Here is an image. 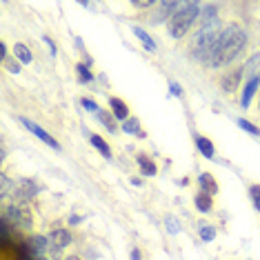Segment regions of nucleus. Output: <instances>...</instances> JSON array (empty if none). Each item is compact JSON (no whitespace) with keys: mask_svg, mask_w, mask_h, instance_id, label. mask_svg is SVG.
Listing matches in <instances>:
<instances>
[{"mask_svg":"<svg viewBox=\"0 0 260 260\" xmlns=\"http://www.w3.org/2000/svg\"><path fill=\"white\" fill-rule=\"evenodd\" d=\"M245 45H247V34L242 31L240 25L232 22V25L224 27L220 31V38H218V45H216L214 54H211L209 64L211 67H227L229 62H234L240 56Z\"/></svg>","mask_w":260,"mask_h":260,"instance_id":"nucleus-1","label":"nucleus"},{"mask_svg":"<svg viewBox=\"0 0 260 260\" xmlns=\"http://www.w3.org/2000/svg\"><path fill=\"white\" fill-rule=\"evenodd\" d=\"M218 38H220L218 22L216 20L205 22V25L198 29L196 36H193V40H191V56L196 58V60H200V62L209 64L211 54H214V49L218 45Z\"/></svg>","mask_w":260,"mask_h":260,"instance_id":"nucleus-2","label":"nucleus"},{"mask_svg":"<svg viewBox=\"0 0 260 260\" xmlns=\"http://www.w3.org/2000/svg\"><path fill=\"white\" fill-rule=\"evenodd\" d=\"M200 16V5L198 3H178L176 11L167 20V29L171 38H182L191 29L193 20Z\"/></svg>","mask_w":260,"mask_h":260,"instance_id":"nucleus-3","label":"nucleus"},{"mask_svg":"<svg viewBox=\"0 0 260 260\" xmlns=\"http://www.w3.org/2000/svg\"><path fill=\"white\" fill-rule=\"evenodd\" d=\"M3 222H14L16 227H25L29 229L31 227V211L27 207H20V205H14V207H7L3 214Z\"/></svg>","mask_w":260,"mask_h":260,"instance_id":"nucleus-4","label":"nucleus"},{"mask_svg":"<svg viewBox=\"0 0 260 260\" xmlns=\"http://www.w3.org/2000/svg\"><path fill=\"white\" fill-rule=\"evenodd\" d=\"M242 78H245V72H242V67H234V69H229V72L220 78V87H222V91H224V93H234V91L240 87Z\"/></svg>","mask_w":260,"mask_h":260,"instance_id":"nucleus-5","label":"nucleus"},{"mask_svg":"<svg viewBox=\"0 0 260 260\" xmlns=\"http://www.w3.org/2000/svg\"><path fill=\"white\" fill-rule=\"evenodd\" d=\"M20 122H22V125H25L27 129H29V132H31L34 136H36V138H40V140H43V143L45 145H49L51 147V149H60V145H58V140L54 138V136H49V134H47L45 132V129L43 127H38L36 125V122H31V120H27V118H20Z\"/></svg>","mask_w":260,"mask_h":260,"instance_id":"nucleus-6","label":"nucleus"},{"mask_svg":"<svg viewBox=\"0 0 260 260\" xmlns=\"http://www.w3.org/2000/svg\"><path fill=\"white\" fill-rule=\"evenodd\" d=\"M156 7H158V11H156V16L151 18V22H156V25H158V22H162V20H169V18H171V14L176 11L178 3H176V0H167V3H158Z\"/></svg>","mask_w":260,"mask_h":260,"instance_id":"nucleus-7","label":"nucleus"},{"mask_svg":"<svg viewBox=\"0 0 260 260\" xmlns=\"http://www.w3.org/2000/svg\"><path fill=\"white\" fill-rule=\"evenodd\" d=\"M109 107H111V114L116 116V120H120V122L129 120V107H127V103L122 98L111 96L109 98Z\"/></svg>","mask_w":260,"mask_h":260,"instance_id":"nucleus-8","label":"nucleus"},{"mask_svg":"<svg viewBox=\"0 0 260 260\" xmlns=\"http://www.w3.org/2000/svg\"><path fill=\"white\" fill-rule=\"evenodd\" d=\"M14 196L16 198H34L36 196V185H34L31 180H18V182H14Z\"/></svg>","mask_w":260,"mask_h":260,"instance_id":"nucleus-9","label":"nucleus"},{"mask_svg":"<svg viewBox=\"0 0 260 260\" xmlns=\"http://www.w3.org/2000/svg\"><path fill=\"white\" fill-rule=\"evenodd\" d=\"M260 89V76L258 78H251V80H247V85H245V89H242V98H240V107H249L251 105V98H253V93H256Z\"/></svg>","mask_w":260,"mask_h":260,"instance_id":"nucleus-10","label":"nucleus"},{"mask_svg":"<svg viewBox=\"0 0 260 260\" xmlns=\"http://www.w3.org/2000/svg\"><path fill=\"white\" fill-rule=\"evenodd\" d=\"M198 182H200V193H207V196H211V198L218 193V182L211 174H200Z\"/></svg>","mask_w":260,"mask_h":260,"instance_id":"nucleus-11","label":"nucleus"},{"mask_svg":"<svg viewBox=\"0 0 260 260\" xmlns=\"http://www.w3.org/2000/svg\"><path fill=\"white\" fill-rule=\"evenodd\" d=\"M193 140H196V147H198V151L203 153L205 158H214V153H216V149H214V143H211L209 138H207V136H193Z\"/></svg>","mask_w":260,"mask_h":260,"instance_id":"nucleus-12","label":"nucleus"},{"mask_svg":"<svg viewBox=\"0 0 260 260\" xmlns=\"http://www.w3.org/2000/svg\"><path fill=\"white\" fill-rule=\"evenodd\" d=\"M69 240H72V238H69L67 229H60V227L51 229V245H54L56 249H62V247H67Z\"/></svg>","mask_w":260,"mask_h":260,"instance_id":"nucleus-13","label":"nucleus"},{"mask_svg":"<svg viewBox=\"0 0 260 260\" xmlns=\"http://www.w3.org/2000/svg\"><path fill=\"white\" fill-rule=\"evenodd\" d=\"M136 162H138V167L143 169V174H145V176H156L158 167H156V162H153L149 156H145V153H140V156L136 158Z\"/></svg>","mask_w":260,"mask_h":260,"instance_id":"nucleus-14","label":"nucleus"},{"mask_svg":"<svg viewBox=\"0 0 260 260\" xmlns=\"http://www.w3.org/2000/svg\"><path fill=\"white\" fill-rule=\"evenodd\" d=\"M242 72H245L247 80L258 78V72H260V54H256L253 58H249V60H247V64L242 67Z\"/></svg>","mask_w":260,"mask_h":260,"instance_id":"nucleus-15","label":"nucleus"},{"mask_svg":"<svg viewBox=\"0 0 260 260\" xmlns=\"http://www.w3.org/2000/svg\"><path fill=\"white\" fill-rule=\"evenodd\" d=\"M193 203H196L198 211H203V214H211V209H214V198L207 196V193H196Z\"/></svg>","mask_w":260,"mask_h":260,"instance_id":"nucleus-16","label":"nucleus"},{"mask_svg":"<svg viewBox=\"0 0 260 260\" xmlns=\"http://www.w3.org/2000/svg\"><path fill=\"white\" fill-rule=\"evenodd\" d=\"M89 143H91L93 147H96V149H98L100 153H103L105 158H111V147L107 145V140H103L98 134H89Z\"/></svg>","mask_w":260,"mask_h":260,"instance_id":"nucleus-17","label":"nucleus"},{"mask_svg":"<svg viewBox=\"0 0 260 260\" xmlns=\"http://www.w3.org/2000/svg\"><path fill=\"white\" fill-rule=\"evenodd\" d=\"M14 56L18 58L20 62H25V64H29V62L34 60V56H31V51H29V47L22 45V43H16V45H14Z\"/></svg>","mask_w":260,"mask_h":260,"instance_id":"nucleus-18","label":"nucleus"},{"mask_svg":"<svg viewBox=\"0 0 260 260\" xmlns=\"http://www.w3.org/2000/svg\"><path fill=\"white\" fill-rule=\"evenodd\" d=\"M134 34H136V38L140 40L145 47H147V51H156V43L151 40V36L145 31V29H140V27H134Z\"/></svg>","mask_w":260,"mask_h":260,"instance_id":"nucleus-19","label":"nucleus"},{"mask_svg":"<svg viewBox=\"0 0 260 260\" xmlns=\"http://www.w3.org/2000/svg\"><path fill=\"white\" fill-rule=\"evenodd\" d=\"M122 132H125V134H134V136H140V138H145V132L140 129V122L136 120V118H129V120L122 122Z\"/></svg>","mask_w":260,"mask_h":260,"instance_id":"nucleus-20","label":"nucleus"},{"mask_svg":"<svg viewBox=\"0 0 260 260\" xmlns=\"http://www.w3.org/2000/svg\"><path fill=\"white\" fill-rule=\"evenodd\" d=\"M98 118H100V122H103V125L109 129V132H116V129H118L116 127V116L111 114V111H103V109H100L98 111Z\"/></svg>","mask_w":260,"mask_h":260,"instance_id":"nucleus-21","label":"nucleus"},{"mask_svg":"<svg viewBox=\"0 0 260 260\" xmlns=\"http://www.w3.org/2000/svg\"><path fill=\"white\" fill-rule=\"evenodd\" d=\"M76 74H78V80H80V82H91V80H93V74H91L89 64H85V62H78V64H76Z\"/></svg>","mask_w":260,"mask_h":260,"instance_id":"nucleus-22","label":"nucleus"},{"mask_svg":"<svg viewBox=\"0 0 260 260\" xmlns=\"http://www.w3.org/2000/svg\"><path fill=\"white\" fill-rule=\"evenodd\" d=\"M29 245H31V249L36 253H43L47 247H49V238H45V236H34V238L29 240Z\"/></svg>","mask_w":260,"mask_h":260,"instance_id":"nucleus-23","label":"nucleus"},{"mask_svg":"<svg viewBox=\"0 0 260 260\" xmlns=\"http://www.w3.org/2000/svg\"><path fill=\"white\" fill-rule=\"evenodd\" d=\"M236 122H238V127H240V129H245L247 134H251V136H260V127L251 125V122H249V120H245V118H238Z\"/></svg>","mask_w":260,"mask_h":260,"instance_id":"nucleus-24","label":"nucleus"},{"mask_svg":"<svg viewBox=\"0 0 260 260\" xmlns=\"http://www.w3.org/2000/svg\"><path fill=\"white\" fill-rule=\"evenodd\" d=\"M200 238H203L205 242H211L216 238V227H211V224H203V227H200Z\"/></svg>","mask_w":260,"mask_h":260,"instance_id":"nucleus-25","label":"nucleus"},{"mask_svg":"<svg viewBox=\"0 0 260 260\" xmlns=\"http://www.w3.org/2000/svg\"><path fill=\"white\" fill-rule=\"evenodd\" d=\"M249 198L253 207H256V211H260V185H251L249 187Z\"/></svg>","mask_w":260,"mask_h":260,"instance_id":"nucleus-26","label":"nucleus"},{"mask_svg":"<svg viewBox=\"0 0 260 260\" xmlns=\"http://www.w3.org/2000/svg\"><path fill=\"white\" fill-rule=\"evenodd\" d=\"M165 224H167V232L174 236V234H178L180 232V222L176 220L174 216H167V220H165Z\"/></svg>","mask_w":260,"mask_h":260,"instance_id":"nucleus-27","label":"nucleus"},{"mask_svg":"<svg viewBox=\"0 0 260 260\" xmlns=\"http://www.w3.org/2000/svg\"><path fill=\"white\" fill-rule=\"evenodd\" d=\"M80 105H82V109H87V111H93V114H98V105L96 103H93V100L91 98H82L80 100Z\"/></svg>","mask_w":260,"mask_h":260,"instance_id":"nucleus-28","label":"nucleus"},{"mask_svg":"<svg viewBox=\"0 0 260 260\" xmlns=\"http://www.w3.org/2000/svg\"><path fill=\"white\" fill-rule=\"evenodd\" d=\"M169 91L171 93H174V96H182V89H180V85H178V82H169Z\"/></svg>","mask_w":260,"mask_h":260,"instance_id":"nucleus-29","label":"nucleus"},{"mask_svg":"<svg viewBox=\"0 0 260 260\" xmlns=\"http://www.w3.org/2000/svg\"><path fill=\"white\" fill-rule=\"evenodd\" d=\"M43 40L47 45H49V49H51V56H56V45H54V40H51L49 36H43Z\"/></svg>","mask_w":260,"mask_h":260,"instance_id":"nucleus-30","label":"nucleus"},{"mask_svg":"<svg viewBox=\"0 0 260 260\" xmlns=\"http://www.w3.org/2000/svg\"><path fill=\"white\" fill-rule=\"evenodd\" d=\"M151 5H158V3H149V0H143V3H134V7L145 9V7H151Z\"/></svg>","mask_w":260,"mask_h":260,"instance_id":"nucleus-31","label":"nucleus"},{"mask_svg":"<svg viewBox=\"0 0 260 260\" xmlns=\"http://www.w3.org/2000/svg\"><path fill=\"white\" fill-rule=\"evenodd\" d=\"M129 258H132V260H140V258H143V253H140V249H132Z\"/></svg>","mask_w":260,"mask_h":260,"instance_id":"nucleus-32","label":"nucleus"},{"mask_svg":"<svg viewBox=\"0 0 260 260\" xmlns=\"http://www.w3.org/2000/svg\"><path fill=\"white\" fill-rule=\"evenodd\" d=\"M69 222L76 224V222H80V218H78V216H72V218H69Z\"/></svg>","mask_w":260,"mask_h":260,"instance_id":"nucleus-33","label":"nucleus"},{"mask_svg":"<svg viewBox=\"0 0 260 260\" xmlns=\"http://www.w3.org/2000/svg\"><path fill=\"white\" fill-rule=\"evenodd\" d=\"M64 260H80V258H78V256H67Z\"/></svg>","mask_w":260,"mask_h":260,"instance_id":"nucleus-34","label":"nucleus"}]
</instances>
